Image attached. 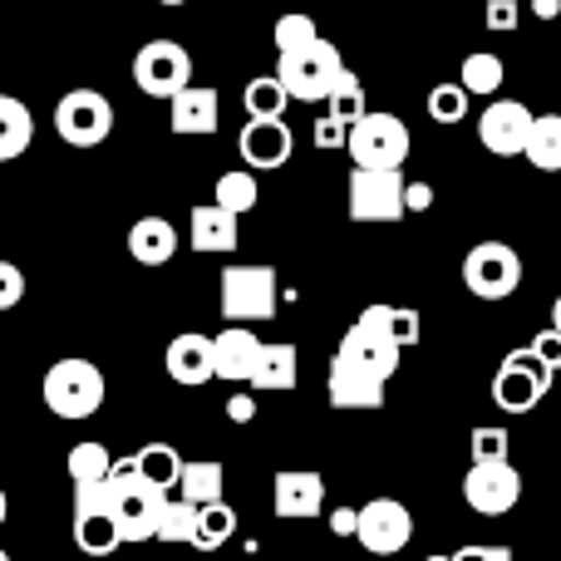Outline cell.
Returning <instances> with one entry per match:
<instances>
[{
  "label": "cell",
  "mask_w": 561,
  "mask_h": 561,
  "mask_svg": "<svg viewBox=\"0 0 561 561\" xmlns=\"http://www.w3.org/2000/svg\"><path fill=\"white\" fill-rule=\"evenodd\" d=\"M0 227H5V203H0Z\"/></svg>",
  "instance_id": "cell-51"
},
{
  "label": "cell",
  "mask_w": 561,
  "mask_h": 561,
  "mask_svg": "<svg viewBox=\"0 0 561 561\" xmlns=\"http://www.w3.org/2000/svg\"><path fill=\"white\" fill-rule=\"evenodd\" d=\"M45 409L55 419H69V424H79V419H94L99 409H104V369L94 365V359H55V365L45 369Z\"/></svg>",
  "instance_id": "cell-3"
},
{
  "label": "cell",
  "mask_w": 561,
  "mask_h": 561,
  "mask_svg": "<svg viewBox=\"0 0 561 561\" xmlns=\"http://www.w3.org/2000/svg\"><path fill=\"white\" fill-rule=\"evenodd\" d=\"M237 242H242V232H237V213H227V207H217V203L193 207V247L197 252L227 256V252H237Z\"/></svg>",
  "instance_id": "cell-22"
},
{
  "label": "cell",
  "mask_w": 561,
  "mask_h": 561,
  "mask_svg": "<svg viewBox=\"0 0 561 561\" xmlns=\"http://www.w3.org/2000/svg\"><path fill=\"white\" fill-rule=\"evenodd\" d=\"M213 203L217 207H227V213H252L256 203H262V187H256V173L252 168H232V173H222L217 178V187H213Z\"/></svg>",
  "instance_id": "cell-27"
},
{
  "label": "cell",
  "mask_w": 561,
  "mask_h": 561,
  "mask_svg": "<svg viewBox=\"0 0 561 561\" xmlns=\"http://www.w3.org/2000/svg\"><path fill=\"white\" fill-rule=\"evenodd\" d=\"M330 118H335V124H359V118L369 114V104H365V84H359V75L355 69H345V75L335 79V89H330Z\"/></svg>",
  "instance_id": "cell-31"
},
{
  "label": "cell",
  "mask_w": 561,
  "mask_h": 561,
  "mask_svg": "<svg viewBox=\"0 0 561 561\" xmlns=\"http://www.w3.org/2000/svg\"><path fill=\"white\" fill-rule=\"evenodd\" d=\"M256 350H262V340H256L252 325L217 330V335H213V379H227V385H242V379H252Z\"/></svg>",
  "instance_id": "cell-16"
},
{
  "label": "cell",
  "mask_w": 561,
  "mask_h": 561,
  "mask_svg": "<svg viewBox=\"0 0 561 561\" xmlns=\"http://www.w3.org/2000/svg\"><path fill=\"white\" fill-rule=\"evenodd\" d=\"M345 134H350V128L345 124H335V118H320V124H316V148H345Z\"/></svg>",
  "instance_id": "cell-44"
},
{
  "label": "cell",
  "mask_w": 561,
  "mask_h": 561,
  "mask_svg": "<svg viewBox=\"0 0 561 561\" xmlns=\"http://www.w3.org/2000/svg\"><path fill=\"white\" fill-rule=\"evenodd\" d=\"M134 468L163 493H178V478H183V458H178L173 444H148L134 454Z\"/></svg>",
  "instance_id": "cell-26"
},
{
  "label": "cell",
  "mask_w": 561,
  "mask_h": 561,
  "mask_svg": "<svg viewBox=\"0 0 561 561\" xmlns=\"http://www.w3.org/2000/svg\"><path fill=\"white\" fill-rule=\"evenodd\" d=\"M237 153L252 173H272V168H286L290 153H296V138L280 118H247L242 138H237Z\"/></svg>",
  "instance_id": "cell-15"
},
{
  "label": "cell",
  "mask_w": 561,
  "mask_h": 561,
  "mask_svg": "<svg viewBox=\"0 0 561 561\" xmlns=\"http://www.w3.org/2000/svg\"><path fill=\"white\" fill-rule=\"evenodd\" d=\"M158 5H183V0H158Z\"/></svg>",
  "instance_id": "cell-50"
},
{
  "label": "cell",
  "mask_w": 561,
  "mask_h": 561,
  "mask_svg": "<svg viewBox=\"0 0 561 561\" xmlns=\"http://www.w3.org/2000/svg\"><path fill=\"white\" fill-rule=\"evenodd\" d=\"M517 20H523V5L517 0H488V30H517Z\"/></svg>",
  "instance_id": "cell-41"
},
{
  "label": "cell",
  "mask_w": 561,
  "mask_h": 561,
  "mask_svg": "<svg viewBox=\"0 0 561 561\" xmlns=\"http://www.w3.org/2000/svg\"><path fill=\"white\" fill-rule=\"evenodd\" d=\"M30 138H35V118H30V108L20 104L15 94H0V163H10V158L25 153Z\"/></svg>",
  "instance_id": "cell-24"
},
{
  "label": "cell",
  "mask_w": 561,
  "mask_h": 561,
  "mask_svg": "<svg viewBox=\"0 0 561 561\" xmlns=\"http://www.w3.org/2000/svg\"><path fill=\"white\" fill-rule=\"evenodd\" d=\"M533 15L537 20H557L561 15V0H533Z\"/></svg>",
  "instance_id": "cell-47"
},
{
  "label": "cell",
  "mask_w": 561,
  "mask_h": 561,
  "mask_svg": "<svg viewBox=\"0 0 561 561\" xmlns=\"http://www.w3.org/2000/svg\"><path fill=\"white\" fill-rule=\"evenodd\" d=\"M168 104H173V134H183V138L217 134V118H222V99H217V89L187 84L183 94H173Z\"/></svg>",
  "instance_id": "cell-18"
},
{
  "label": "cell",
  "mask_w": 561,
  "mask_h": 561,
  "mask_svg": "<svg viewBox=\"0 0 561 561\" xmlns=\"http://www.w3.org/2000/svg\"><path fill=\"white\" fill-rule=\"evenodd\" d=\"M434 207V183H404V213H428Z\"/></svg>",
  "instance_id": "cell-43"
},
{
  "label": "cell",
  "mask_w": 561,
  "mask_h": 561,
  "mask_svg": "<svg viewBox=\"0 0 561 561\" xmlns=\"http://www.w3.org/2000/svg\"><path fill=\"white\" fill-rule=\"evenodd\" d=\"M355 523H359V507H335L330 513V533L335 537H355Z\"/></svg>",
  "instance_id": "cell-46"
},
{
  "label": "cell",
  "mask_w": 561,
  "mask_h": 561,
  "mask_svg": "<svg viewBox=\"0 0 561 561\" xmlns=\"http://www.w3.org/2000/svg\"><path fill=\"white\" fill-rule=\"evenodd\" d=\"M227 419H232V424H252V419H256V399L252 394H232V399H227Z\"/></svg>",
  "instance_id": "cell-45"
},
{
  "label": "cell",
  "mask_w": 561,
  "mask_h": 561,
  "mask_svg": "<svg viewBox=\"0 0 561 561\" xmlns=\"http://www.w3.org/2000/svg\"><path fill=\"white\" fill-rule=\"evenodd\" d=\"M345 153L355 168H404L409 158V124L399 114L369 108L359 124H350Z\"/></svg>",
  "instance_id": "cell-5"
},
{
  "label": "cell",
  "mask_w": 561,
  "mask_h": 561,
  "mask_svg": "<svg viewBox=\"0 0 561 561\" xmlns=\"http://www.w3.org/2000/svg\"><path fill=\"white\" fill-rule=\"evenodd\" d=\"M533 108L517 104V99H493L478 118V144L497 158H517L527 148V134H533Z\"/></svg>",
  "instance_id": "cell-14"
},
{
  "label": "cell",
  "mask_w": 561,
  "mask_h": 561,
  "mask_svg": "<svg viewBox=\"0 0 561 561\" xmlns=\"http://www.w3.org/2000/svg\"><path fill=\"white\" fill-rule=\"evenodd\" d=\"M503 79H507V69H503V59L497 55H488V49H478V55H468L463 59V69H458V84L468 89V94H497L503 89Z\"/></svg>",
  "instance_id": "cell-30"
},
{
  "label": "cell",
  "mask_w": 561,
  "mask_h": 561,
  "mask_svg": "<svg viewBox=\"0 0 561 561\" xmlns=\"http://www.w3.org/2000/svg\"><path fill=\"white\" fill-rule=\"evenodd\" d=\"M517 497H523V478H517V468L507 463V458L468 468V478H463V503L473 507L478 517H503V513H513Z\"/></svg>",
  "instance_id": "cell-13"
},
{
  "label": "cell",
  "mask_w": 561,
  "mask_h": 561,
  "mask_svg": "<svg viewBox=\"0 0 561 561\" xmlns=\"http://www.w3.org/2000/svg\"><path fill=\"white\" fill-rule=\"evenodd\" d=\"M345 69L350 65H345V55H340V45H330V39L320 35L316 45L296 49V55H280L276 79L290 99H300V104H320V99H330V89H335V79L345 75Z\"/></svg>",
  "instance_id": "cell-4"
},
{
  "label": "cell",
  "mask_w": 561,
  "mask_h": 561,
  "mask_svg": "<svg viewBox=\"0 0 561 561\" xmlns=\"http://www.w3.org/2000/svg\"><path fill=\"white\" fill-rule=\"evenodd\" d=\"M128 256L138 266H168L178 256V227L168 217H138L128 227Z\"/></svg>",
  "instance_id": "cell-20"
},
{
  "label": "cell",
  "mask_w": 561,
  "mask_h": 561,
  "mask_svg": "<svg viewBox=\"0 0 561 561\" xmlns=\"http://www.w3.org/2000/svg\"><path fill=\"white\" fill-rule=\"evenodd\" d=\"M237 533V513L227 503H207L197 507V533H193V547L197 552H217L222 542H232Z\"/></svg>",
  "instance_id": "cell-29"
},
{
  "label": "cell",
  "mask_w": 561,
  "mask_h": 561,
  "mask_svg": "<svg viewBox=\"0 0 561 561\" xmlns=\"http://www.w3.org/2000/svg\"><path fill=\"white\" fill-rule=\"evenodd\" d=\"M454 561H513V552L497 547V542H468V547L454 552Z\"/></svg>",
  "instance_id": "cell-42"
},
{
  "label": "cell",
  "mask_w": 561,
  "mask_h": 561,
  "mask_svg": "<svg viewBox=\"0 0 561 561\" xmlns=\"http://www.w3.org/2000/svg\"><path fill=\"white\" fill-rule=\"evenodd\" d=\"M25 300V272L15 262H0V310H15Z\"/></svg>",
  "instance_id": "cell-39"
},
{
  "label": "cell",
  "mask_w": 561,
  "mask_h": 561,
  "mask_svg": "<svg viewBox=\"0 0 561 561\" xmlns=\"http://www.w3.org/2000/svg\"><path fill=\"white\" fill-rule=\"evenodd\" d=\"M0 561H10V552H5V547H0Z\"/></svg>",
  "instance_id": "cell-52"
},
{
  "label": "cell",
  "mask_w": 561,
  "mask_h": 561,
  "mask_svg": "<svg viewBox=\"0 0 561 561\" xmlns=\"http://www.w3.org/2000/svg\"><path fill=\"white\" fill-rule=\"evenodd\" d=\"M394 306L375 300V306L359 310V320L345 330L335 359H330V404L335 409H379L385 404V385L394 379L399 355L394 330H389Z\"/></svg>",
  "instance_id": "cell-1"
},
{
  "label": "cell",
  "mask_w": 561,
  "mask_h": 561,
  "mask_svg": "<svg viewBox=\"0 0 561 561\" xmlns=\"http://www.w3.org/2000/svg\"><path fill=\"white\" fill-rule=\"evenodd\" d=\"M497 458H507V428L478 424L473 428V463H497Z\"/></svg>",
  "instance_id": "cell-37"
},
{
  "label": "cell",
  "mask_w": 561,
  "mask_h": 561,
  "mask_svg": "<svg viewBox=\"0 0 561 561\" xmlns=\"http://www.w3.org/2000/svg\"><path fill=\"white\" fill-rule=\"evenodd\" d=\"M197 533V507L183 497H168L163 517H158V542H193Z\"/></svg>",
  "instance_id": "cell-35"
},
{
  "label": "cell",
  "mask_w": 561,
  "mask_h": 561,
  "mask_svg": "<svg viewBox=\"0 0 561 561\" xmlns=\"http://www.w3.org/2000/svg\"><path fill=\"white\" fill-rule=\"evenodd\" d=\"M65 468H69L75 483H104L108 468H114V458H108L104 444H75L69 448V458H65Z\"/></svg>",
  "instance_id": "cell-33"
},
{
  "label": "cell",
  "mask_w": 561,
  "mask_h": 561,
  "mask_svg": "<svg viewBox=\"0 0 561 561\" xmlns=\"http://www.w3.org/2000/svg\"><path fill=\"white\" fill-rule=\"evenodd\" d=\"M428 561H454V557H428Z\"/></svg>",
  "instance_id": "cell-53"
},
{
  "label": "cell",
  "mask_w": 561,
  "mask_h": 561,
  "mask_svg": "<svg viewBox=\"0 0 561 561\" xmlns=\"http://www.w3.org/2000/svg\"><path fill=\"white\" fill-rule=\"evenodd\" d=\"M168 497L173 493L148 483L134 468V458H114V468H108V513H114L118 542H148V537H158V517H163Z\"/></svg>",
  "instance_id": "cell-2"
},
{
  "label": "cell",
  "mask_w": 561,
  "mask_h": 561,
  "mask_svg": "<svg viewBox=\"0 0 561 561\" xmlns=\"http://www.w3.org/2000/svg\"><path fill=\"white\" fill-rule=\"evenodd\" d=\"M320 39V25L310 15H300V10H290V15H280L276 20V30H272V45H276V55H296V49H306V45H316Z\"/></svg>",
  "instance_id": "cell-34"
},
{
  "label": "cell",
  "mask_w": 561,
  "mask_h": 561,
  "mask_svg": "<svg viewBox=\"0 0 561 561\" xmlns=\"http://www.w3.org/2000/svg\"><path fill=\"white\" fill-rule=\"evenodd\" d=\"M468 89L463 84H434L428 89V118L434 124H458V118L468 114Z\"/></svg>",
  "instance_id": "cell-36"
},
{
  "label": "cell",
  "mask_w": 561,
  "mask_h": 561,
  "mask_svg": "<svg viewBox=\"0 0 561 561\" xmlns=\"http://www.w3.org/2000/svg\"><path fill=\"white\" fill-rule=\"evenodd\" d=\"M552 330H557V335H561V296L552 300Z\"/></svg>",
  "instance_id": "cell-48"
},
{
  "label": "cell",
  "mask_w": 561,
  "mask_h": 561,
  "mask_svg": "<svg viewBox=\"0 0 561 561\" xmlns=\"http://www.w3.org/2000/svg\"><path fill=\"white\" fill-rule=\"evenodd\" d=\"M414 537V513H409L399 497H369L359 507V523H355V542L365 547L369 557H394L409 547Z\"/></svg>",
  "instance_id": "cell-12"
},
{
  "label": "cell",
  "mask_w": 561,
  "mask_h": 561,
  "mask_svg": "<svg viewBox=\"0 0 561 561\" xmlns=\"http://www.w3.org/2000/svg\"><path fill=\"white\" fill-rule=\"evenodd\" d=\"M527 350H533V355H537V365H542L547 375H557V369H561V335H557L552 325H547L542 335H537V340H533V345H527Z\"/></svg>",
  "instance_id": "cell-40"
},
{
  "label": "cell",
  "mask_w": 561,
  "mask_h": 561,
  "mask_svg": "<svg viewBox=\"0 0 561 561\" xmlns=\"http://www.w3.org/2000/svg\"><path fill=\"white\" fill-rule=\"evenodd\" d=\"M527 163L537 173H561V114H537L533 134H527Z\"/></svg>",
  "instance_id": "cell-25"
},
{
  "label": "cell",
  "mask_w": 561,
  "mask_h": 561,
  "mask_svg": "<svg viewBox=\"0 0 561 561\" xmlns=\"http://www.w3.org/2000/svg\"><path fill=\"white\" fill-rule=\"evenodd\" d=\"M389 330H394V345L399 350H414L419 345V310L414 306H394V316H389Z\"/></svg>",
  "instance_id": "cell-38"
},
{
  "label": "cell",
  "mask_w": 561,
  "mask_h": 561,
  "mask_svg": "<svg viewBox=\"0 0 561 561\" xmlns=\"http://www.w3.org/2000/svg\"><path fill=\"white\" fill-rule=\"evenodd\" d=\"M280 306L276 266H227L222 272V320L247 325V320H272Z\"/></svg>",
  "instance_id": "cell-6"
},
{
  "label": "cell",
  "mask_w": 561,
  "mask_h": 561,
  "mask_svg": "<svg viewBox=\"0 0 561 561\" xmlns=\"http://www.w3.org/2000/svg\"><path fill=\"white\" fill-rule=\"evenodd\" d=\"M222 463L217 458H197V463H183V478H178V497L193 507H207V503H222Z\"/></svg>",
  "instance_id": "cell-23"
},
{
  "label": "cell",
  "mask_w": 561,
  "mask_h": 561,
  "mask_svg": "<svg viewBox=\"0 0 561 561\" xmlns=\"http://www.w3.org/2000/svg\"><path fill=\"white\" fill-rule=\"evenodd\" d=\"M5 517H10V497H5V488H0V527H5Z\"/></svg>",
  "instance_id": "cell-49"
},
{
  "label": "cell",
  "mask_w": 561,
  "mask_h": 561,
  "mask_svg": "<svg viewBox=\"0 0 561 561\" xmlns=\"http://www.w3.org/2000/svg\"><path fill=\"white\" fill-rule=\"evenodd\" d=\"M404 217V173L399 168H355L350 173V222H399Z\"/></svg>",
  "instance_id": "cell-9"
},
{
  "label": "cell",
  "mask_w": 561,
  "mask_h": 561,
  "mask_svg": "<svg viewBox=\"0 0 561 561\" xmlns=\"http://www.w3.org/2000/svg\"><path fill=\"white\" fill-rule=\"evenodd\" d=\"M134 84L148 99H173L193 84V55L178 39H148L134 55Z\"/></svg>",
  "instance_id": "cell-10"
},
{
  "label": "cell",
  "mask_w": 561,
  "mask_h": 561,
  "mask_svg": "<svg viewBox=\"0 0 561 561\" xmlns=\"http://www.w3.org/2000/svg\"><path fill=\"white\" fill-rule=\"evenodd\" d=\"M547 389H552V375L537 365L533 350H513L493 375V404L507 414H533L547 399Z\"/></svg>",
  "instance_id": "cell-11"
},
{
  "label": "cell",
  "mask_w": 561,
  "mask_h": 561,
  "mask_svg": "<svg viewBox=\"0 0 561 561\" xmlns=\"http://www.w3.org/2000/svg\"><path fill=\"white\" fill-rule=\"evenodd\" d=\"M320 503H325V483H320V473H310V468H286V473H276L272 483V507L276 517H316Z\"/></svg>",
  "instance_id": "cell-17"
},
{
  "label": "cell",
  "mask_w": 561,
  "mask_h": 561,
  "mask_svg": "<svg viewBox=\"0 0 561 561\" xmlns=\"http://www.w3.org/2000/svg\"><path fill=\"white\" fill-rule=\"evenodd\" d=\"M296 359L300 355H296V345H290V340H262L256 365H252V379H247V385L266 389V394H276V389H296V379H300Z\"/></svg>",
  "instance_id": "cell-21"
},
{
  "label": "cell",
  "mask_w": 561,
  "mask_h": 561,
  "mask_svg": "<svg viewBox=\"0 0 561 561\" xmlns=\"http://www.w3.org/2000/svg\"><path fill=\"white\" fill-rule=\"evenodd\" d=\"M242 104H247V118H280L286 114V104H290V94L280 89L276 75H256L252 84H247Z\"/></svg>",
  "instance_id": "cell-32"
},
{
  "label": "cell",
  "mask_w": 561,
  "mask_h": 561,
  "mask_svg": "<svg viewBox=\"0 0 561 561\" xmlns=\"http://www.w3.org/2000/svg\"><path fill=\"white\" fill-rule=\"evenodd\" d=\"M463 286L478 300H507L523 286V256L507 242H478L463 256Z\"/></svg>",
  "instance_id": "cell-7"
},
{
  "label": "cell",
  "mask_w": 561,
  "mask_h": 561,
  "mask_svg": "<svg viewBox=\"0 0 561 561\" xmlns=\"http://www.w3.org/2000/svg\"><path fill=\"white\" fill-rule=\"evenodd\" d=\"M163 365H168V375H173L178 385H187V389L207 385V379H213V335H197V330L173 335Z\"/></svg>",
  "instance_id": "cell-19"
},
{
  "label": "cell",
  "mask_w": 561,
  "mask_h": 561,
  "mask_svg": "<svg viewBox=\"0 0 561 561\" xmlns=\"http://www.w3.org/2000/svg\"><path fill=\"white\" fill-rule=\"evenodd\" d=\"M55 134L69 148H99L114 134V104L99 89H69L55 104Z\"/></svg>",
  "instance_id": "cell-8"
},
{
  "label": "cell",
  "mask_w": 561,
  "mask_h": 561,
  "mask_svg": "<svg viewBox=\"0 0 561 561\" xmlns=\"http://www.w3.org/2000/svg\"><path fill=\"white\" fill-rule=\"evenodd\" d=\"M75 547L89 557H108L124 542H118V527L108 513H75Z\"/></svg>",
  "instance_id": "cell-28"
}]
</instances>
